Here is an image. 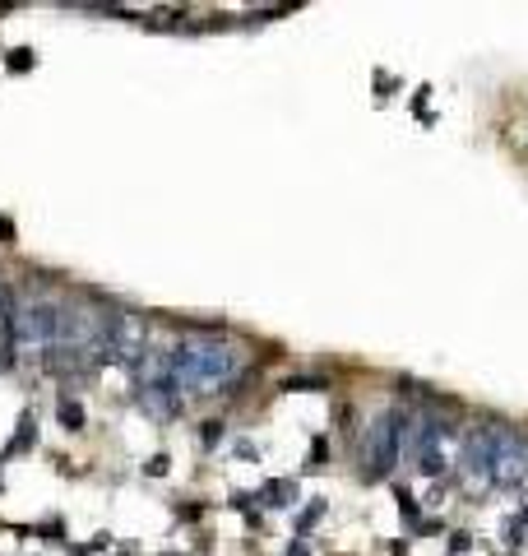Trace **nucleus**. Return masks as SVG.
<instances>
[{"instance_id":"f03ea898","label":"nucleus","mask_w":528,"mask_h":556,"mask_svg":"<svg viewBox=\"0 0 528 556\" xmlns=\"http://www.w3.org/2000/svg\"><path fill=\"white\" fill-rule=\"evenodd\" d=\"M144 315L134 311H98V334H93V367H130L134 357L144 353Z\"/></svg>"},{"instance_id":"4468645a","label":"nucleus","mask_w":528,"mask_h":556,"mask_svg":"<svg viewBox=\"0 0 528 556\" xmlns=\"http://www.w3.org/2000/svg\"><path fill=\"white\" fill-rule=\"evenodd\" d=\"M5 65H10L14 75H19V70H33V51H28V46H14V51H10V61H5Z\"/></svg>"},{"instance_id":"423d86ee","label":"nucleus","mask_w":528,"mask_h":556,"mask_svg":"<svg viewBox=\"0 0 528 556\" xmlns=\"http://www.w3.org/2000/svg\"><path fill=\"white\" fill-rule=\"evenodd\" d=\"M528 478V441L515 427H496V482L519 487Z\"/></svg>"},{"instance_id":"0eeeda50","label":"nucleus","mask_w":528,"mask_h":556,"mask_svg":"<svg viewBox=\"0 0 528 556\" xmlns=\"http://www.w3.org/2000/svg\"><path fill=\"white\" fill-rule=\"evenodd\" d=\"M134 399H139L144 412H153V417H176L181 412V380L163 376V380H149V385H134Z\"/></svg>"},{"instance_id":"9b49d317","label":"nucleus","mask_w":528,"mask_h":556,"mask_svg":"<svg viewBox=\"0 0 528 556\" xmlns=\"http://www.w3.org/2000/svg\"><path fill=\"white\" fill-rule=\"evenodd\" d=\"M33 441H37V431H33V417L23 412V417H19V431H14V441H10V455H19V450H33Z\"/></svg>"},{"instance_id":"4be33fe9","label":"nucleus","mask_w":528,"mask_h":556,"mask_svg":"<svg viewBox=\"0 0 528 556\" xmlns=\"http://www.w3.org/2000/svg\"><path fill=\"white\" fill-rule=\"evenodd\" d=\"M0 367H5V357H0Z\"/></svg>"},{"instance_id":"f257e3e1","label":"nucleus","mask_w":528,"mask_h":556,"mask_svg":"<svg viewBox=\"0 0 528 556\" xmlns=\"http://www.w3.org/2000/svg\"><path fill=\"white\" fill-rule=\"evenodd\" d=\"M241 367H246V348L237 339H222V334H186L172 348V371L181 380V389L222 394V385L241 376Z\"/></svg>"},{"instance_id":"f3484780","label":"nucleus","mask_w":528,"mask_h":556,"mask_svg":"<svg viewBox=\"0 0 528 556\" xmlns=\"http://www.w3.org/2000/svg\"><path fill=\"white\" fill-rule=\"evenodd\" d=\"M144 473H149V478H163L167 473V455H153L149 464H144Z\"/></svg>"},{"instance_id":"412c9836","label":"nucleus","mask_w":528,"mask_h":556,"mask_svg":"<svg viewBox=\"0 0 528 556\" xmlns=\"http://www.w3.org/2000/svg\"><path fill=\"white\" fill-rule=\"evenodd\" d=\"M287 556H306V547H301V543H297V547H292V552H287Z\"/></svg>"},{"instance_id":"dca6fc26","label":"nucleus","mask_w":528,"mask_h":556,"mask_svg":"<svg viewBox=\"0 0 528 556\" xmlns=\"http://www.w3.org/2000/svg\"><path fill=\"white\" fill-rule=\"evenodd\" d=\"M199 441H204V445H218L222 441V422H204V427H199Z\"/></svg>"},{"instance_id":"2eb2a0df","label":"nucleus","mask_w":528,"mask_h":556,"mask_svg":"<svg viewBox=\"0 0 528 556\" xmlns=\"http://www.w3.org/2000/svg\"><path fill=\"white\" fill-rule=\"evenodd\" d=\"M325 455H329V445H325V436H320V441H310V455H306V473H315V468L325 464Z\"/></svg>"},{"instance_id":"1a4fd4ad","label":"nucleus","mask_w":528,"mask_h":556,"mask_svg":"<svg viewBox=\"0 0 528 556\" xmlns=\"http://www.w3.org/2000/svg\"><path fill=\"white\" fill-rule=\"evenodd\" d=\"M56 417H61V427H65V431H84V422H88V417H84V403L70 399V394H65V399H56Z\"/></svg>"},{"instance_id":"aec40b11","label":"nucleus","mask_w":528,"mask_h":556,"mask_svg":"<svg viewBox=\"0 0 528 556\" xmlns=\"http://www.w3.org/2000/svg\"><path fill=\"white\" fill-rule=\"evenodd\" d=\"M0 311H5V315L14 311V306H10V292H5V288H0Z\"/></svg>"},{"instance_id":"20e7f679","label":"nucleus","mask_w":528,"mask_h":556,"mask_svg":"<svg viewBox=\"0 0 528 556\" xmlns=\"http://www.w3.org/2000/svg\"><path fill=\"white\" fill-rule=\"evenodd\" d=\"M408 441V422L403 412H380L366 427V482L389 478V468L398 464V445Z\"/></svg>"},{"instance_id":"f8f14e48","label":"nucleus","mask_w":528,"mask_h":556,"mask_svg":"<svg viewBox=\"0 0 528 556\" xmlns=\"http://www.w3.org/2000/svg\"><path fill=\"white\" fill-rule=\"evenodd\" d=\"M283 389H292V394H310V389H325V380H315V376H292V380H283Z\"/></svg>"},{"instance_id":"39448f33","label":"nucleus","mask_w":528,"mask_h":556,"mask_svg":"<svg viewBox=\"0 0 528 556\" xmlns=\"http://www.w3.org/2000/svg\"><path fill=\"white\" fill-rule=\"evenodd\" d=\"M459 464H463V482L468 491H486L496 482V427H468L463 436V450H459Z\"/></svg>"},{"instance_id":"9d476101","label":"nucleus","mask_w":528,"mask_h":556,"mask_svg":"<svg viewBox=\"0 0 528 556\" xmlns=\"http://www.w3.org/2000/svg\"><path fill=\"white\" fill-rule=\"evenodd\" d=\"M417 473L422 478H440V473H445V450H422L417 455Z\"/></svg>"},{"instance_id":"6e6552de","label":"nucleus","mask_w":528,"mask_h":556,"mask_svg":"<svg viewBox=\"0 0 528 556\" xmlns=\"http://www.w3.org/2000/svg\"><path fill=\"white\" fill-rule=\"evenodd\" d=\"M260 500L269 505V510H287V505L297 500V482H283V478L264 482V487H260Z\"/></svg>"},{"instance_id":"7ed1b4c3","label":"nucleus","mask_w":528,"mask_h":556,"mask_svg":"<svg viewBox=\"0 0 528 556\" xmlns=\"http://www.w3.org/2000/svg\"><path fill=\"white\" fill-rule=\"evenodd\" d=\"M65 306L56 301H28L19 311L5 315V329H10L14 343H28V348H56L65 339Z\"/></svg>"},{"instance_id":"a211bd4d","label":"nucleus","mask_w":528,"mask_h":556,"mask_svg":"<svg viewBox=\"0 0 528 556\" xmlns=\"http://www.w3.org/2000/svg\"><path fill=\"white\" fill-rule=\"evenodd\" d=\"M463 547H473V538H468V533H454V543H450V556H459Z\"/></svg>"},{"instance_id":"ddd939ff","label":"nucleus","mask_w":528,"mask_h":556,"mask_svg":"<svg viewBox=\"0 0 528 556\" xmlns=\"http://www.w3.org/2000/svg\"><path fill=\"white\" fill-rule=\"evenodd\" d=\"M320 514H325V500H310L306 510H301V514H297V533H306V529H310V524H315V519H320Z\"/></svg>"},{"instance_id":"6ab92c4d","label":"nucleus","mask_w":528,"mask_h":556,"mask_svg":"<svg viewBox=\"0 0 528 556\" xmlns=\"http://www.w3.org/2000/svg\"><path fill=\"white\" fill-rule=\"evenodd\" d=\"M0 241H5V246L14 241V222H10V218H0Z\"/></svg>"}]
</instances>
